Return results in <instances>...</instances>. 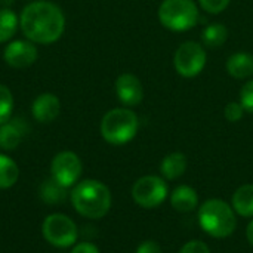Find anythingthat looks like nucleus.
<instances>
[{
	"instance_id": "nucleus-1",
	"label": "nucleus",
	"mask_w": 253,
	"mask_h": 253,
	"mask_svg": "<svg viewBox=\"0 0 253 253\" xmlns=\"http://www.w3.org/2000/svg\"><path fill=\"white\" fill-rule=\"evenodd\" d=\"M19 27L27 40L36 44H52L65 31V15L52 1H31L22 9Z\"/></svg>"
},
{
	"instance_id": "nucleus-2",
	"label": "nucleus",
	"mask_w": 253,
	"mask_h": 253,
	"mask_svg": "<svg viewBox=\"0 0 253 253\" xmlns=\"http://www.w3.org/2000/svg\"><path fill=\"white\" fill-rule=\"evenodd\" d=\"M71 203L82 216L87 219H101L111 208V193L101 181L86 179L74 187Z\"/></svg>"
},
{
	"instance_id": "nucleus-3",
	"label": "nucleus",
	"mask_w": 253,
	"mask_h": 253,
	"mask_svg": "<svg viewBox=\"0 0 253 253\" xmlns=\"http://www.w3.org/2000/svg\"><path fill=\"white\" fill-rule=\"evenodd\" d=\"M233 206L219 199L206 200L199 208V224L213 239H227L237 228V216Z\"/></svg>"
},
{
	"instance_id": "nucleus-4",
	"label": "nucleus",
	"mask_w": 253,
	"mask_h": 253,
	"mask_svg": "<svg viewBox=\"0 0 253 253\" xmlns=\"http://www.w3.org/2000/svg\"><path fill=\"white\" fill-rule=\"evenodd\" d=\"M139 129V119L130 108H113L101 120V136L111 145L130 142Z\"/></svg>"
},
{
	"instance_id": "nucleus-5",
	"label": "nucleus",
	"mask_w": 253,
	"mask_h": 253,
	"mask_svg": "<svg viewBox=\"0 0 253 253\" xmlns=\"http://www.w3.org/2000/svg\"><path fill=\"white\" fill-rule=\"evenodd\" d=\"M160 24L170 31H188L200 19V12L193 0H163L157 12Z\"/></svg>"
},
{
	"instance_id": "nucleus-6",
	"label": "nucleus",
	"mask_w": 253,
	"mask_h": 253,
	"mask_svg": "<svg viewBox=\"0 0 253 253\" xmlns=\"http://www.w3.org/2000/svg\"><path fill=\"white\" fill-rule=\"evenodd\" d=\"M208 55L206 47L194 40H188L179 44L173 56V65L181 77H197L206 67Z\"/></svg>"
},
{
	"instance_id": "nucleus-7",
	"label": "nucleus",
	"mask_w": 253,
	"mask_h": 253,
	"mask_svg": "<svg viewBox=\"0 0 253 253\" xmlns=\"http://www.w3.org/2000/svg\"><path fill=\"white\" fill-rule=\"evenodd\" d=\"M169 194L168 184L157 175H147L139 178L132 187L133 202L144 209L159 208Z\"/></svg>"
},
{
	"instance_id": "nucleus-8",
	"label": "nucleus",
	"mask_w": 253,
	"mask_h": 253,
	"mask_svg": "<svg viewBox=\"0 0 253 253\" xmlns=\"http://www.w3.org/2000/svg\"><path fill=\"white\" fill-rule=\"evenodd\" d=\"M42 234L47 243L59 249L73 246L79 237L77 225L68 216L61 215V213L49 215L43 221Z\"/></svg>"
},
{
	"instance_id": "nucleus-9",
	"label": "nucleus",
	"mask_w": 253,
	"mask_h": 253,
	"mask_svg": "<svg viewBox=\"0 0 253 253\" xmlns=\"http://www.w3.org/2000/svg\"><path fill=\"white\" fill-rule=\"evenodd\" d=\"M82 170H83L82 160L73 151L58 153L50 165L52 178L67 188L74 185L80 179Z\"/></svg>"
},
{
	"instance_id": "nucleus-10",
	"label": "nucleus",
	"mask_w": 253,
	"mask_h": 253,
	"mask_svg": "<svg viewBox=\"0 0 253 253\" xmlns=\"http://www.w3.org/2000/svg\"><path fill=\"white\" fill-rule=\"evenodd\" d=\"M39 52L36 43L30 40H13L6 44L3 50L4 62L12 68H27L37 61Z\"/></svg>"
},
{
	"instance_id": "nucleus-11",
	"label": "nucleus",
	"mask_w": 253,
	"mask_h": 253,
	"mask_svg": "<svg viewBox=\"0 0 253 253\" xmlns=\"http://www.w3.org/2000/svg\"><path fill=\"white\" fill-rule=\"evenodd\" d=\"M116 95L125 107H136L144 99V86L141 80L130 73H123L116 80Z\"/></svg>"
},
{
	"instance_id": "nucleus-12",
	"label": "nucleus",
	"mask_w": 253,
	"mask_h": 253,
	"mask_svg": "<svg viewBox=\"0 0 253 253\" xmlns=\"http://www.w3.org/2000/svg\"><path fill=\"white\" fill-rule=\"evenodd\" d=\"M61 111V101L56 95L46 92L40 93L31 105V114L33 117L40 123H49L53 122Z\"/></svg>"
},
{
	"instance_id": "nucleus-13",
	"label": "nucleus",
	"mask_w": 253,
	"mask_h": 253,
	"mask_svg": "<svg viewBox=\"0 0 253 253\" xmlns=\"http://www.w3.org/2000/svg\"><path fill=\"white\" fill-rule=\"evenodd\" d=\"M170 205L179 213H191L199 208L197 191L190 185H179L170 194Z\"/></svg>"
},
{
	"instance_id": "nucleus-14",
	"label": "nucleus",
	"mask_w": 253,
	"mask_h": 253,
	"mask_svg": "<svg viewBox=\"0 0 253 253\" xmlns=\"http://www.w3.org/2000/svg\"><path fill=\"white\" fill-rule=\"evenodd\" d=\"M227 73L237 79H248L253 76V55L249 52H236L231 56H228L225 62Z\"/></svg>"
},
{
	"instance_id": "nucleus-15",
	"label": "nucleus",
	"mask_w": 253,
	"mask_h": 253,
	"mask_svg": "<svg viewBox=\"0 0 253 253\" xmlns=\"http://www.w3.org/2000/svg\"><path fill=\"white\" fill-rule=\"evenodd\" d=\"M187 156L181 151H173L168 154L160 163V173L168 181H175L181 178L187 170Z\"/></svg>"
},
{
	"instance_id": "nucleus-16",
	"label": "nucleus",
	"mask_w": 253,
	"mask_h": 253,
	"mask_svg": "<svg viewBox=\"0 0 253 253\" xmlns=\"http://www.w3.org/2000/svg\"><path fill=\"white\" fill-rule=\"evenodd\" d=\"M228 40V28L221 22H212L202 31V44L206 49H219Z\"/></svg>"
},
{
	"instance_id": "nucleus-17",
	"label": "nucleus",
	"mask_w": 253,
	"mask_h": 253,
	"mask_svg": "<svg viewBox=\"0 0 253 253\" xmlns=\"http://www.w3.org/2000/svg\"><path fill=\"white\" fill-rule=\"evenodd\" d=\"M233 209L243 218H253V184H245L233 194Z\"/></svg>"
},
{
	"instance_id": "nucleus-18",
	"label": "nucleus",
	"mask_w": 253,
	"mask_h": 253,
	"mask_svg": "<svg viewBox=\"0 0 253 253\" xmlns=\"http://www.w3.org/2000/svg\"><path fill=\"white\" fill-rule=\"evenodd\" d=\"M24 132L19 122H6L0 125V148L6 151L15 150L22 141Z\"/></svg>"
},
{
	"instance_id": "nucleus-19",
	"label": "nucleus",
	"mask_w": 253,
	"mask_h": 253,
	"mask_svg": "<svg viewBox=\"0 0 253 253\" xmlns=\"http://www.w3.org/2000/svg\"><path fill=\"white\" fill-rule=\"evenodd\" d=\"M39 194H40V199L44 203L58 205V203H62L67 199V187L61 185L58 181H55L53 178H50V179L44 181L40 185Z\"/></svg>"
},
{
	"instance_id": "nucleus-20",
	"label": "nucleus",
	"mask_w": 253,
	"mask_h": 253,
	"mask_svg": "<svg viewBox=\"0 0 253 253\" xmlns=\"http://www.w3.org/2000/svg\"><path fill=\"white\" fill-rule=\"evenodd\" d=\"M18 27H19L18 15L9 7H1L0 9V43L9 42L15 36Z\"/></svg>"
},
{
	"instance_id": "nucleus-21",
	"label": "nucleus",
	"mask_w": 253,
	"mask_h": 253,
	"mask_svg": "<svg viewBox=\"0 0 253 253\" xmlns=\"http://www.w3.org/2000/svg\"><path fill=\"white\" fill-rule=\"evenodd\" d=\"M19 178V169L16 163L4 156L0 154V190H7L16 184Z\"/></svg>"
},
{
	"instance_id": "nucleus-22",
	"label": "nucleus",
	"mask_w": 253,
	"mask_h": 253,
	"mask_svg": "<svg viewBox=\"0 0 253 253\" xmlns=\"http://www.w3.org/2000/svg\"><path fill=\"white\" fill-rule=\"evenodd\" d=\"M13 111V96L7 86L0 83V125L10 120Z\"/></svg>"
},
{
	"instance_id": "nucleus-23",
	"label": "nucleus",
	"mask_w": 253,
	"mask_h": 253,
	"mask_svg": "<svg viewBox=\"0 0 253 253\" xmlns=\"http://www.w3.org/2000/svg\"><path fill=\"white\" fill-rule=\"evenodd\" d=\"M246 113L253 114V80L246 82L240 89V101Z\"/></svg>"
},
{
	"instance_id": "nucleus-24",
	"label": "nucleus",
	"mask_w": 253,
	"mask_h": 253,
	"mask_svg": "<svg viewBox=\"0 0 253 253\" xmlns=\"http://www.w3.org/2000/svg\"><path fill=\"white\" fill-rule=\"evenodd\" d=\"M245 108L242 107L240 102H228L224 108V117L230 122V123H236L240 122L245 116Z\"/></svg>"
},
{
	"instance_id": "nucleus-25",
	"label": "nucleus",
	"mask_w": 253,
	"mask_h": 253,
	"mask_svg": "<svg viewBox=\"0 0 253 253\" xmlns=\"http://www.w3.org/2000/svg\"><path fill=\"white\" fill-rule=\"evenodd\" d=\"M199 1H200V6L203 7V10H206L212 15L224 12L231 3V0H199Z\"/></svg>"
},
{
	"instance_id": "nucleus-26",
	"label": "nucleus",
	"mask_w": 253,
	"mask_h": 253,
	"mask_svg": "<svg viewBox=\"0 0 253 253\" xmlns=\"http://www.w3.org/2000/svg\"><path fill=\"white\" fill-rule=\"evenodd\" d=\"M178 253H211V249L202 240H190L179 249Z\"/></svg>"
},
{
	"instance_id": "nucleus-27",
	"label": "nucleus",
	"mask_w": 253,
	"mask_h": 253,
	"mask_svg": "<svg viewBox=\"0 0 253 253\" xmlns=\"http://www.w3.org/2000/svg\"><path fill=\"white\" fill-rule=\"evenodd\" d=\"M135 253H163L162 252V248L157 242L154 240H145L142 242L138 248H136V252Z\"/></svg>"
},
{
	"instance_id": "nucleus-28",
	"label": "nucleus",
	"mask_w": 253,
	"mask_h": 253,
	"mask_svg": "<svg viewBox=\"0 0 253 253\" xmlns=\"http://www.w3.org/2000/svg\"><path fill=\"white\" fill-rule=\"evenodd\" d=\"M71 253H99V249L92 243H79Z\"/></svg>"
},
{
	"instance_id": "nucleus-29",
	"label": "nucleus",
	"mask_w": 253,
	"mask_h": 253,
	"mask_svg": "<svg viewBox=\"0 0 253 253\" xmlns=\"http://www.w3.org/2000/svg\"><path fill=\"white\" fill-rule=\"evenodd\" d=\"M246 237H248V242L251 243V246H253V219L249 222V225L246 228Z\"/></svg>"
},
{
	"instance_id": "nucleus-30",
	"label": "nucleus",
	"mask_w": 253,
	"mask_h": 253,
	"mask_svg": "<svg viewBox=\"0 0 253 253\" xmlns=\"http://www.w3.org/2000/svg\"><path fill=\"white\" fill-rule=\"evenodd\" d=\"M0 3H1L4 7H7V6H10L12 3H15V0H0Z\"/></svg>"
}]
</instances>
